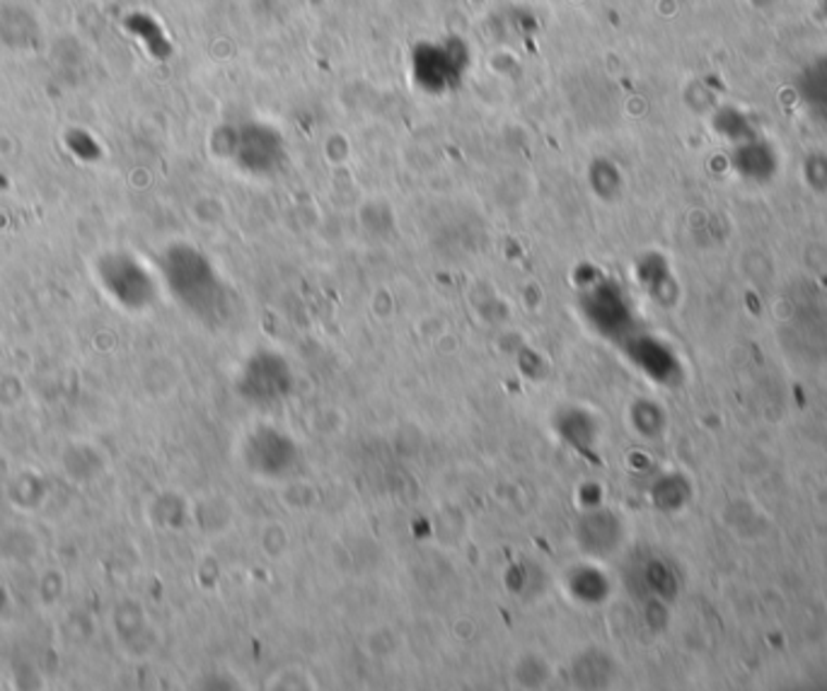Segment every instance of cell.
Returning a JSON list of instances; mask_svg holds the SVG:
<instances>
[{
	"label": "cell",
	"instance_id": "obj_1",
	"mask_svg": "<svg viewBox=\"0 0 827 691\" xmlns=\"http://www.w3.org/2000/svg\"><path fill=\"white\" fill-rule=\"evenodd\" d=\"M242 395L250 397L252 401H276L289 395L291 389V370L285 368L279 356H273L271 350H262L259 356L250 360L245 370V380H242Z\"/></svg>",
	"mask_w": 827,
	"mask_h": 691
}]
</instances>
